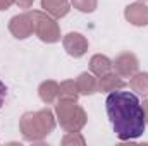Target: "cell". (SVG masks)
Instances as JSON below:
<instances>
[{
	"label": "cell",
	"mask_w": 148,
	"mask_h": 146,
	"mask_svg": "<svg viewBox=\"0 0 148 146\" xmlns=\"http://www.w3.org/2000/svg\"><path fill=\"white\" fill-rule=\"evenodd\" d=\"M105 108L112 122L114 132L121 141L136 139L145 132L147 120L143 105L140 103L134 93L121 89L112 91L105 100Z\"/></svg>",
	"instance_id": "obj_1"
},
{
	"label": "cell",
	"mask_w": 148,
	"mask_h": 146,
	"mask_svg": "<svg viewBox=\"0 0 148 146\" xmlns=\"http://www.w3.org/2000/svg\"><path fill=\"white\" fill-rule=\"evenodd\" d=\"M19 129L26 141L29 143L43 141L55 129V115L50 108L26 112L19 120Z\"/></svg>",
	"instance_id": "obj_2"
},
{
	"label": "cell",
	"mask_w": 148,
	"mask_h": 146,
	"mask_svg": "<svg viewBox=\"0 0 148 146\" xmlns=\"http://www.w3.org/2000/svg\"><path fill=\"white\" fill-rule=\"evenodd\" d=\"M55 115H57V120H59L60 127L66 132L81 131L88 122L86 112L81 105H77V100H67V98L57 100Z\"/></svg>",
	"instance_id": "obj_3"
},
{
	"label": "cell",
	"mask_w": 148,
	"mask_h": 146,
	"mask_svg": "<svg viewBox=\"0 0 148 146\" xmlns=\"http://www.w3.org/2000/svg\"><path fill=\"white\" fill-rule=\"evenodd\" d=\"M31 19H33V29L41 41L45 43H57L60 40V28L55 21V17H52L50 14H47L45 10H31Z\"/></svg>",
	"instance_id": "obj_4"
},
{
	"label": "cell",
	"mask_w": 148,
	"mask_h": 146,
	"mask_svg": "<svg viewBox=\"0 0 148 146\" xmlns=\"http://www.w3.org/2000/svg\"><path fill=\"white\" fill-rule=\"evenodd\" d=\"M9 31H10L12 36L17 38V40H26V38H29L35 33L31 14H29V12H24V14L14 16V17L9 21Z\"/></svg>",
	"instance_id": "obj_5"
},
{
	"label": "cell",
	"mask_w": 148,
	"mask_h": 146,
	"mask_svg": "<svg viewBox=\"0 0 148 146\" xmlns=\"http://www.w3.org/2000/svg\"><path fill=\"white\" fill-rule=\"evenodd\" d=\"M112 67L115 69V72L119 74L121 77H131V76H134V74L138 72L140 62H138V57L134 53L124 52V53H121L112 62Z\"/></svg>",
	"instance_id": "obj_6"
},
{
	"label": "cell",
	"mask_w": 148,
	"mask_h": 146,
	"mask_svg": "<svg viewBox=\"0 0 148 146\" xmlns=\"http://www.w3.org/2000/svg\"><path fill=\"white\" fill-rule=\"evenodd\" d=\"M62 45L64 50L74 59H79L88 52V40L81 33H67L62 40Z\"/></svg>",
	"instance_id": "obj_7"
},
{
	"label": "cell",
	"mask_w": 148,
	"mask_h": 146,
	"mask_svg": "<svg viewBox=\"0 0 148 146\" xmlns=\"http://www.w3.org/2000/svg\"><path fill=\"white\" fill-rule=\"evenodd\" d=\"M124 17H126L127 23H131L133 26L145 28V26H148V7L145 5V2L129 3V5L124 9Z\"/></svg>",
	"instance_id": "obj_8"
},
{
	"label": "cell",
	"mask_w": 148,
	"mask_h": 146,
	"mask_svg": "<svg viewBox=\"0 0 148 146\" xmlns=\"http://www.w3.org/2000/svg\"><path fill=\"white\" fill-rule=\"evenodd\" d=\"M38 95H40V100L47 105H52L59 100L60 96V88H59V83L55 81H43L38 88Z\"/></svg>",
	"instance_id": "obj_9"
},
{
	"label": "cell",
	"mask_w": 148,
	"mask_h": 146,
	"mask_svg": "<svg viewBox=\"0 0 148 146\" xmlns=\"http://www.w3.org/2000/svg\"><path fill=\"white\" fill-rule=\"evenodd\" d=\"M41 9L47 14H50L52 17L60 19V17L67 16L71 3H69V0H41Z\"/></svg>",
	"instance_id": "obj_10"
},
{
	"label": "cell",
	"mask_w": 148,
	"mask_h": 146,
	"mask_svg": "<svg viewBox=\"0 0 148 146\" xmlns=\"http://www.w3.org/2000/svg\"><path fill=\"white\" fill-rule=\"evenodd\" d=\"M76 84H77V89H79V95H95L98 91V79L95 77L93 72H81L76 79Z\"/></svg>",
	"instance_id": "obj_11"
},
{
	"label": "cell",
	"mask_w": 148,
	"mask_h": 146,
	"mask_svg": "<svg viewBox=\"0 0 148 146\" xmlns=\"http://www.w3.org/2000/svg\"><path fill=\"white\" fill-rule=\"evenodd\" d=\"M122 88H124V81L121 79V76L117 72H107L100 76V79H98V91L112 93V91L122 89Z\"/></svg>",
	"instance_id": "obj_12"
},
{
	"label": "cell",
	"mask_w": 148,
	"mask_h": 146,
	"mask_svg": "<svg viewBox=\"0 0 148 146\" xmlns=\"http://www.w3.org/2000/svg\"><path fill=\"white\" fill-rule=\"evenodd\" d=\"M112 69V60L107 55H102V53H97L90 59V71L95 74V76H103V74L110 72Z\"/></svg>",
	"instance_id": "obj_13"
},
{
	"label": "cell",
	"mask_w": 148,
	"mask_h": 146,
	"mask_svg": "<svg viewBox=\"0 0 148 146\" xmlns=\"http://www.w3.org/2000/svg\"><path fill=\"white\" fill-rule=\"evenodd\" d=\"M129 86H131V89L136 91L138 95L148 98V72H136L134 76H131Z\"/></svg>",
	"instance_id": "obj_14"
},
{
	"label": "cell",
	"mask_w": 148,
	"mask_h": 146,
	"mask_svg": "<svg viewBox=\"0 0 148 146\" xmlns=\"http://www.w3.org/2000/svg\"><path fill=\"white\" fill-rule=\"evenodd\" d=\"M60 88V96L59 98H67V100H77L79 96V89H77V84L73 79H66L59 84Z\"/></svg>",
	"instance_id": "obj_15"
},
{
	"label": "cell",
	"mask_w": 148,
	"mask_h": 146,
	"mask_svg": "<svg viewBox=\"0 0 148 146\" xmlns=\"http://www.w3.org/2000/svg\"><path fill=\"white\" fill-rule=\"evenodd\" d=\"M62 145L64 146H84L86 141H84V138L81 136L79 131H73V132H67L62 138Z\"/></svg>",
	"instance_id": "obj_16"
},
{
	"label": "cell",
	"mask_w": 148,
	"mask_h": 146,
	"mask_svg": "<svg viewBox=\"0 0 148 146\" xmlns=\"http://www.w3.org/2000/svg\"><path fill=\"white\" fill-rule=\"evenodd\" d=\"M71 3L74 5V9H77L79 12L90 14V12H95V9L98 5V0H71Z\"/></svg>",
	"instance_id": "obj_17"
},
{
	"label": "cell",
	"mask_w": 148,
	"mask_h": 146,
	"mask_svg": "<svg viewBox=\"0 0 148 146\" xmlns=\"http://www.w3.org/2000/svg\"><path fill=\"white\" fill-rule=\"evenodd\" d=\"M33 2H35V0H14V3H16L19 9H29V7L33 5Z\"/></svg>",
	"instance_id": "obj_18"
},
{
	"label": "cell",
	"mask_w": 148,
	"mask_h": 146,
	"mask_svg": "<svg viewBox=\"0 0 148 146\" xmlns=\"http://www.w3.org/2000/svg\"><path fill=\"white\" fill-rule=\"evenodd\" d=\"M12 3H14V0H0V10H7Z\"/></svg>",
	"instance_id": "obj_19"
},
{
	"label": "cell",
	"mask_w": 148,
	"mask_h": 146,
	"mask_svg": "<svg viewBox=\"0 0 148 146\" xmlns=\"http://www.w3.org/2000/svg\"><path fill=\"white\" fill-rule=\"evenodd\" d=\"M5 95H7V88L0 83V107H2V103H3V100H5Z\"/></svg>",
	"instance_id": "obj_20"
},
{
	"label": "cell",
	"mask_w": 148,
	"mask_h": 146,
	"mask_svg": "<svg viewBox=\"0 0 148 146\" xmlns=\"http://www.w3.org/2000/svg\"><path fill=\"white\" fill-rule=\"evenodd\" d=\"M143 112H145V120H147V126H148V100L143 102Z\"/></svg>",
	"instance_id": "obj_21"
},
{
	"label": "cell",
	"mask_w": 148,
	"mask_h": 146,
	"mask_svg": "<svg viewBox=\"0 0 148 146\" xmlns=\"http://www.w3.org/2000/svg\"><path fill=\"white\" fill-rule=\"evenodd\" d=\"M138 2H148V0H138Z\"/></svg>",
	"instance_id": "obj_22"
}]
</instances>
